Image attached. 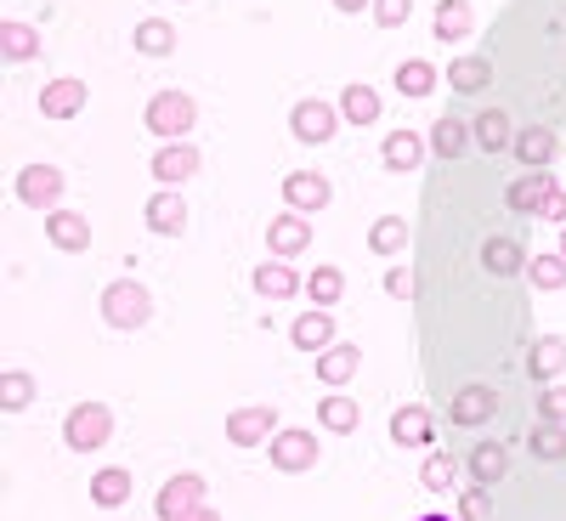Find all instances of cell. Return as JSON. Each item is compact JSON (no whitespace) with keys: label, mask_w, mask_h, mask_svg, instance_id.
Instances as JSON below:
<instances>
[{"label":"cell","mask_w":566,"mask_h":521,"mask_svg":"<svg viewBox=\"0 0 566 521\" xmlns=\"http://www.w3.org/2000/svg\"><path fill=\"white\" fill-rule=\"evenodd\" d=\"M193 119H199V108H193L187 91H159V97H148V114H142V125H148L159 142H181L187 131H193Z\"/></svg>","instance_id":"obj_1"},{"label":"cell","mask_w":566,"mask_h":521,"mask_svg":"<svg viewBox=\"0 0 566 521\" xmlns=\"http://www.w3.org/2000/svg\"><path fill=\"white\" fill-rule=\"evenodd\" d=\"M108 437H114V414H108L103 403H74V408H69L63 442H69L74 454H97Z\"/></svg>","instance_id":"obj_2"},{"label":"cell","mask_w":566,"mask_h":521,"mask_svg":"<svg viewBox=\"0 0 566 521\" xmlns=\"http://www.w3.org/2000/svg\"><path fill=\"white\" fill-rule=\"evenodd\" d=\"M148 317H154V301H148V290H142V283L114 278L108 290H103V323H108V329H142Z\"/></svg>","instance_id":"obj_3"},{"label":"cell","mask_w":566,"mask_h":521,"mask_svg":"<svg viewBox=\"0 0 566 521\" xmlns=\"http://www.w3.org/2000/svg\"><path fill=\"white\" fill-rule=\"evenodd\" d=\"M277 431H283L277 408H266V403H250V408H232V414H227V442H232V448H261V442H272Z\"/></svg>","instance_id":"obj_4"},{"label":"cell","mask_w":566,"mask_h":521,"mask_svg":"<svg viewBox=\"0 0 566 521\" xmlns=\"http://www.w3.org/2000/svg\"><path fill=\"white\" fill-rule=\"evenodd\" d=\"M63 170L57 165H23L18 170V199L29 205V210H57V199H63Z\"/></svg>","instance_id":"obj_5"},{"label":"cell","mask_w":566,"mask_h":521,"mask_svg":"<svg viewBox=\"0 0 566 521\" xmlns=\"http://www.w3.org/2000/svg\"><path fill=\"white\" fill-rule=\"evenodd\" d=\"M306 244H312V221H306L301 210H283V216H272V221H266V250H272L277 261L306 256Z\"/></svg>","instance_id":"obj_6"},{"label":"cell","mask_w":566,"mask_h":521,"mask_svg":"<svg viewBox=\"0 0 566 521\" xmlns=\"http://www.w3.org/2000/svg\"><path fill=\"white\" fill-rule=\"evenodd\" d=\"M193 510H205V477H170L154 499V515L159 521H187Z\"/></svg>","instance_id":"obj_7"},{"label":"cell","mask_w":566,"mask_h":521,"mask_svg":"<svg viewBox=\"0 0 566 521\" xmlns=\"http://www.w3.org/2000/svg\"><path fill=\"white\" fill-rule=\"evenodd\" d=\"M266 459L283 470V477H301V470L317 465V437H312V431H277V437L266 442Z\"/></svg>","instance_id":"obj_8"},{"label":"cell","mask_w":566,"mask_h":521,"mask_svg":"<svg viewBox=\"0 0 566 521\" xmlns=\"http://www.w3.org/2000/svg\"><path fill=\"white\" fill-rule=\"evenodd\" d=\"M493 414H499V392H493V386H464V392H453V403H448V419L464 425V431H482Z\"/></svg>","instance_id":"obj_9"},{"label":"cell","mask_w":566,"mask_h":521,"mask_svg":"<svg viewBox=\"0 0 566 521\" xmlns=\"http://www.w3.org/2000/svg\"><path fill=\"white\" fill-rule=\"evenodd\" d=\"M45 239H52V250H63V256H80V250H91V221L80 216V210H52L45 216Z\"/></svg>","instance_id":"obj_10"},{"label":"cell","mask_w":566,"mask_h":521,"mask_svg":"<svg viewBox=\"0 0 566 521\" xmlns=\"http://www.w3.org/2000/svg\"><path fill=\"white\" fill-rule=\"evenodd\" d=\"M549 194H555V176H549V170H527V176H515V181L504 187V205H510L515 216H538Z\"/></svg>","instance_id":"obj_11"},{"label":"cell","mask_w":566,"mask_h":521,"mask_svg":"<svg viewBox=\"0 0 566 521\" xmlns=\"http://www.w3.org/2000/svg\"><path fill=\"white\" fill-rule=\"evenodd\" d=\"M85 97H91L85 80L63 74V80H52V85L40 91V114H45V119H74V114L85 108Z\"/></svg>","instance_id":"obj_12"},{"label":"cell","mask_w":566,"mask_h":521,"mask_svg":"<svg viewBox=\"0 0 566 521\" xmlns=\"http://www.w3.org/2000/svg\"><path fill=\"white\" fill-rule=\"evenodd\" d=\"M391 442H397V448H431V442H437L431 408H419V403L397 408V414H391Z\"/></svg>","instance_id":"obj_13"},{"label":"cell","mask_w":566,"mask_h":521,"mask_svg":"<svg viewBox=\"0 0 566 521\" xmlns=\"http://www.w3.org/2000/svg\"><path fill=\"white\" fill-rule=\"evenodd\" d=\"M290 131H295L301 142H312V148H317V142L335 136V108L317 103V97H306V103H295V108H290Z\"/></svg>","instance_id":"obj_14"},{"label":"cell","mask_w":566,"mask_h":521,"mask_svg":"<svg viewBox=\"0 0 566 521\" xmlns=\"http://www.w3.org/2000/svg\"><path fill=\"white\" fill-rule=\"evenodd\" d=\"M283 205L301 210V216L323 210V205H328V181H323L317 170H295V176H283Z\"/></svg>","instance_id":"obj_15"},{"label":"cell","mask_w":566,"mask_h":521,"mask_svg":"<svg viewBox=\"0 0 566 521\" xmlns=\"http://www.w3.org/2000/svg\"><path fill=\"white\" fill-rule=\"evenodd\" d=\"M154 181H165V187H176V181H187L199 170V148H187V142H165V148L154 154Z\"/></svg>","instance_id":"obj_16"},{"label":"cell","mask_w":566,"mask_h":521,"mask_svg":"<svg viewBox=\"0 0 566 521\" xmlns=\"http://www.w3.org/2000/svg\"><path fill=\"white\" fill-rule=\"evenodd\" d=\"M431 29H437V40L459 45V40L476 34V12H470V0H437V18H431Z\"/></svg>","instance_id":"obj_17"},{"label":"cell","mask_w":566,"mask_h":521,"mask_svg":"<svg viewBox=\"0 0 566 521\" xmlns=\"http://www.w3.org/2000/svg\"><path fill=\"white\" fill-rule=\"evenodd\" d=\"M510 154L522 159L527 170H544V165L555 159V131H549V125H527V131H515Z\"/></svg>","instance_id":"obj_18"},{"label":"cell","mask_w":566,"mask_h":521,"mask_svg":"<svg viewBox=\"0 0 566 521\" xmlns=\"http://www.w3.org/2000/svg\"><path fill=\"white\" fill-rule=\"evenodd\" d=\"M290 341H295L301 352H323V346H335V317H328L323 306L301 312V317L290 323Z\"/></svg>","instance_id":"obj_19"},{"label":"cell","mask_w":566,"mask_h":521,"mask_svg":"<svg viewBox=\"0 0 566 521\" xmlns=\"http://www.w3.org/2000/svg\"><path fill=\"white\" fill-rule=\"evenodd\" d=\"M470 142H476L482 154H504L510 142H515V131H510V114H504V108H488V114H476V119H470Z\"/></svg>","instance_id":"obj_20"},{"label":"cell","mask_w":566,"mask_h":521,"mask_svg":"<svg viewBox=\"0 0 566 521\" xmlns=\"http://www.w3.org/2000/svg\"><path fill=\"white\" fill-rule=\"evenodd\" d=\"M357 363H363V352L335 341V346H323V352H317V381H323L328 392H335V386H346L352 374H357Z\"/></svg>","instance_id":"obj_21"},{"label":"cell","mask_w":566,"mask_h":521,"mask_svg":"<svg viewBox=\"0 0 566 521\" xmlns=\"http://www.w3.org/2000/svg\"><path fill=\"white\" fill-rule=\"evenodd\" d=\"M255 290H261L266 301H290V295L301 290V272H295L290 261H277V256H272V261L255 267Z\"/></svg>","instance_id":"obj_22"},{"label":"cell","mask_w":566,"mask_h":521,"mask_svg":"<svg viewBox=\"0 0 566 521\" xmlns=\"http://www.w3.org/2000/svg\"><path fill=\"white\" fill-rule=\"evenodd\" d=\"M148 232H159V239H181L187 232V205L176 194H154L148 199Z\"/></svg>","instance_id":"obj_23"},{"label":"cell","mask_w":566,"mask_h":521,"mask_svg":"<svg viewBox=\"0 0 566 521\" xmlns=\"http://www.w3.org/2000/svg\"><path fill=\"white\" fill-rule=\"evenodd\" d=\"M560 368H566V341H560V335H538L533 352H527V374H533L538 386H549Z\"/></svg>","instance_id":"obj_24"},{"label":"cell","mask_w":566,"mask_h":521,"mask_svg":"<svg viewBox=\"0 0 566 521\" xmlns=\"http://www.w3.org/2000/svg\"><path fill=\"white\" fill-rule=\"evenodd\" d=\"M464 465H470V477H476L482 488H493V482H504V470H510V448L504 442H476Z\"/></svg>","instance_id":"obj_25"},{"label":"cell","mask_w":566,"mask_h":521,"mask_svg":"<svg viewBox=\"0 0 566 521\" xmlns=\"http://www.w3.org/2000/svg\"><path fill=\"white\" fill-rule=\"evenodd\" d=\"M125 499H130V470L125 465H108V470L91 477V504L97 510H119Z\"/></svg>","instance_id":"obj_26"},{"label":"cell","mask_w":566,"mask_h":521,"mask_svg":"<svg viewBox=\"0 0 566 521\" xmlns=\"http://www.w3.org/2000/svg\"><path fill=\"white\" fill-rule=\"evenodd\" d=\"M527 250L522 244H515V239H488L482 244V267L493 272V278H515V272H527Z\"/></svg>","instance_id":"obj_27"},{"label":"cell","mask_w":566,"mask_h":521,"mask_svg":"<svg viewBox=\"0 0 566 521\" xmlns=\"http://www.w3.org/2000/svg\"><path fill=\"white\" fill-rule=\"evenodd\" d=\"M340 114H346L352 125H374V119H380V91L363 85V80H352V85L340 91Z\"/></svg>","instance_id":"obj_28"},{"label":"cell","mask_w":566,"mask_h":521,"mask_svg":"<svg viewBox=\"0 0 566 521\" xmlns=\"http://www.w3.org/2000/svg\"><path fill=\"white\" fill-rule=\"evenodd\" d=\"M448 85L459 91V97H476V91L493 85V63H488V58H459V63L448 69Z\"/></svg>","instance_id":"obj_29"},{"label":"cell","mask_w":566,"mask_h":521,"mask_svg":"<svg viewBox=\"0 0 566 521\" xmlns=\"http://www.w3.org/2000/svg\"><path fill=\"white\" fill-rule=\"evenodd\" d=\"M130 40H136L142 58H170V52H176V29H170L165 18H142Z\"/></svg>","instance_id":"obj_30"},{"label":"cell","mask_w":566,"mask_h":521,"mask_svg":"<svg viewBox=\"0 0 566 521\" xmlns=\"http://www.w3.org/2000/svg\"><path fill=\"white\" fill-rule=\"evenodd\" d=\"M419 154H424V142H419L413 131H402V125L380 142V159H386L391 170H419Z\"/></svg>","instance_id":"obj_31"},{"label":"cell","mask_w":566,"mask_h":521,"mask_svg":"<svg viewBox=\"0 0 566 521\" xmlns=\"http://www.w3.org/2000/svg\"><path fill=\"white\" fill-rule=\"evenodd\" d=\"M402 244H408V221L402 216H380L368 227V250L374 256H402Z\"/></svg>","instance_id":"obj_32"},{"label":"cell","mask_w":566,"mask_h":521,"mask_svg":"<svg viewBox=\"0 0 566 521\" xmlns=\"http://www.w3.org/2000/svg\"><path fill=\"white\" fill-rule=\"evenodd\" d=\"M437 80H442V74L424 63V58H408V63L397 69V91H402V97H431Z\"/></svg>","instance_id":"obj_33"},{"label":"cell","mask_w":566,"mask_h":521,"mask_svg":"<svg viewBox=\"0 0 566 521\" xmlns=\"http://www.w3.org/2000/svg\"><path fill=\"white\" fill-rule=\"evenodd\" d=\"M306 295H312V306H335V301L346 295V272H340V267H312Z\"/></svg>","instance_id":"obj_34"},{"label":"cell","mask_w":566,"mask_h":521,"mask_svg":"<svg viewBox=\"0 0 566 521\" xmlns=\"http://www.w3.org/2000/svg\"><path fill=\"white\" fill-rule=\"evenodd\" d=\"M317 419H323V431H357L363 408H357L352 397H323V403H317Z\"/></svg>","instance_id":"obj_35"},{"label":"cell","mask_w":566,"mask_h":521,"mask_svg":"<svg viewBox=\"0 0 566 521\" xmlns=\"http://www.w3.org/2000/svg\"><path fill=\"white\" fill-rule=\"evenodd\" d=\"M431 148H437L442 159H459V154L470 148V125H464V119H448V114H442V119L431 125Z\"/></svg>","instance_id":"obj_36"},{"label":"cell","mask_w":566,"mask_h":521,"mask_svg":"<svg viewBox=\"0 0 566 521\" xmlns=\"http://www.w3.org/2000/svg\"><path fill=\"white\" fill-rule=\"evenodd\" d=\"M527 278H533V290H544V295L566 290V256H560V250H555V256H533V261H527Z\"/></svg>","instance_id":"obj_37"},{"label":"cell","mask_w":566,"mask_h":521,"mask_svg":"<svg viewBox=\"0 0 566 521\" xmlns=\"http://www.w3.org/2000/svg\"><path fill=\"white\" fill-rule=\"evenodd\" d=\"M527 448H533V459H566V425H549V419H538L533 425V437H527Z\"/></svg>","instance_id":"obj_38"},{"label":"cell","mask_w":566,"mask_h":521,"mask_svg":"<svg viewBox=\"0 0 566 521\" xmlns=\"http://www.w3.org/2000/svg\"><path fill=\"white\" fill-rule=\"evenodd\" d=\"M453 477H459V459H453V454H424V465H419V488L442 493V488H453Z\"/></svg>","instance_id":"obj_39"},{"label":"cell","mask_w":566,"mask_h":521,"mask_svg":"<svg viewBox=\"0 0 566 521\" xmlns=\"http://www.w3.org/2000/svg\"><path fill=\"white\" fill-rule=\"evenodd\" d=\"M0 34H7V40H0V45H7V63H29V58H40V34H34L29 23H7Z\"/></svg>","instance_id":"obj_40"},{"label":"cell","mask_w":566,"mask_h":521,"mask_svg":"<svg viewBox=\"0 0 566 521\" xmlns=\"http://www.w3.org/2000/svg\"><path fill=\"white\" fill-rule=\"evenodd\" d=\"M29 397H34V374H23V368H7V374H0V403H7L12 414L29 408Z\"/></svg>","instance_id":"obj_41"},{"label":"cell","mask_w":566,"mask_h":521,"mask_svg":"<svg viewBox=\"0 0 566 521\" xmlns=\"http://www.w3.org/2000/svg\"><path fill=\"white\" fill-rule=\"evenodd\" d=\"M459 521H493V493L482 482L459 493Z\"/></svg>","instance_id":"obj_42"},{"label":"cell","mask_w":566,"mask_h":521,"mask_svg":"<svg viewBox=\"0 0 566 521\" xmlns=\"http://www.w3.org/2000/svg\"><path fill=\"white\" fill-rule=\"evenodd\" d=\"M533 408H538V419H549V425H566V386H544L538 397H533Z\"/></svg>","instance_id":"obj_43"},{"label":"cell","mask_w":566,"mask_h":521,"mask_svg":"<svg viewBox=\"0 0 566 521\" xmlns=\"http://www.w3.org/2000/svg\"><path fill=\"white\" fill-rule=\"evenodd\" d=\"M413 18V0H374V23L380 29H402Z\"/></svg>","instance_id":"obj_44"},{"label":"cell","mask_w":566,"mask_h":521,"mask_svg":"<svg viewBox=\"0 0 566 521\" xmlns=\"http://www.w3.org/2000/svg\"><path fill=\"white\" fill-rule=\"evenodd\" d=\"M380 283H386V295H397V301H408V295H413V272H408V267H391Z\"/></svg>","instance_id":"obj_45"},{"label":"cell","mask_w":566,"mask_h":521,"mask_svg":"<svg viewBox=\"0 0 566 521\" xmlns=\"http://www.w3.org/2000/svg\"><path fill=\"white\" fill-rule=\"evenodd\" d=\"M538 216H544V221H555V227H566V194H560V187L544 199V210H538Z\"/></svg>","instance_id":"obj_46"},{"label":"cell","mask_w":566,"mask_h":521,"mask_svg":"<svg viewBox=\"0 0 566 521\" xmlns=\"http://www.w3.org/2000/svg\"><path fill=\"white\" fill-rule=\"evenodd\" d=\"M368 7H374V0H335V12H352V18L368 12Z\"/></svg>","instance_id":"obj_47"},{"label":"cell","mask_w":566,"mask_h":521,"mask_svg":"<svg viewBox=\"0 0 566 521\" xmlns=\"http://www.w3.org/2000/svg\"><path fill=\"white\" fill-rule=\"evenodd\" d=\"M187 521H221V515H216V510L205 504V510H193V515H187Z\"/></svg>","instance_id":"obj_48"},{"label":"cell","mask_w":566,"mask_h":521,"mask_svg":"<svg viewBox=\"0 0 566 521\" xmlns=\"http://www.w3.org/2000/svg\"><path fill=\"white\" fill-rule=\"evenodd\" d=\"M419 521H453V515H419Z\"/></svg>","instance_id":"obj_49"},{"label":"cell","mask_w":566,"mask_h":521,"mask_svg":"<svg viewBox=\"0 0 566 521\" xmlns=\"http://www.w3.org/2000/svg\"><path fill=\"white\" fill-rule=\"evenodd\" d=\"M560 256H566V227H560Z\"/></svg>","instance_id":"obj_50"}]
</instances>
